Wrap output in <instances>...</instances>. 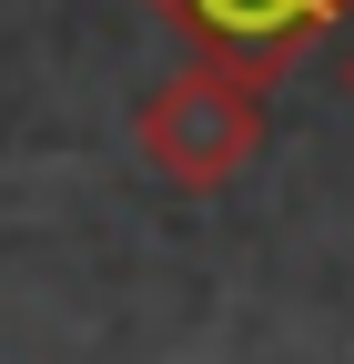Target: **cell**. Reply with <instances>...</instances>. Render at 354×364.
I'll use <instances>...</instances> for the list:
<instances>
[{
    "label": "cell",
    "instance_id": "cell-1",
    "mask_svg": "<svg viewBox=\"0 0 354 364\" xmlns=\"http://www.w3.org/2000/svg\"><path fill=\"white\" fill-rule=\"evenodd\" d=\"M132 142H142V162L172 182V193H223V182L263 152V81L223 71V61H183L142 102Z\"/></svg>",
    "mask_w": 354,
    "mask_h": 364
},
{
    "label": "cell",
    "instance_id": "cell-2",
    "mask_svg": "<svg viewBox=\"0 0 354 364\" xmlns=\"http://www.w3.org/2000/svg\"><path fill=\"white\" fill-rule=\"evenodd\" d=\"M152 11L193 41V61L284 81L304 51H324V41L354 21V0H152Z\"/></svg>",
    "mask_w": 354,
    "mask_h": 364
},
{
    "label": "cell",
    "instance_id": "cell-3",
    "mask_svg": "<svg viewBox=\"0 0 354 364\" xmlns=\"http://www.w3.org/2000/svg\"><path fill=\"white\" fill-rule=\"evenodd\" d=\"M344 102H354V51H344Z\"/></svg>",
    "mask_w": 354,
    "mask_h": 364
}]
</instances>
